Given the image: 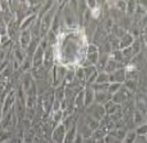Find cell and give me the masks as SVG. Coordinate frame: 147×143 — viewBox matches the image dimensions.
Segmentation results:
<instances>
[{
  "label": "cell",
  "instance_id": "obj_2",
  "mask_svg": "<svg viewBox=\"0 0 147 143\" xmlns=\"http://www.w3.org/2000/svg\"><path fill=\"white\" fill-rule=\"evenodd\" d=\"M85 113H87L90 116H92L93 119H95L96 121H101L105 116H106V112H105V107L102 105H99V104H91L90 106L85 107L84 108Z\"/></svg>",
  "mask_w": 147,
  "mask_h": 143
},
{
  "label": "cell",
  "instance_id": "obj_19",
  "mask_svg": "<svg viewBox=\"0 0 147 143\" xmlns=\"http://www.w3.org/2000/svg\"><path fill=\"white\" fill-rule=\"evenodd\" d=\"M53 93H54V99L62 101L64 99V83L57 85L56 88H53Z\"/></svg>",
  "mask_w": 147,
  "mask_h": 143
},
{
  "label": "cell",
  "instance_id": "obj_14",
  "mask_svg": "<svg viewBox=\"0 0 147 143\" xmlns=\"http://www.w3.org/2000/svg\"><path fill=\"white\" fill-rule=\"evenodd\" d=\"M133 40H134V38L126 31L123 36H121L118 38V50H123V48L129 47L133 43Z\"/></svg>",
  "mask_w": 147,
  "mask_h": 143
},
{
  "label": "cell",
  "instance_id": "obj_31",
  "mask_svg": "<svg viewBox=\"0 0 147 143\" xmlns=\"http://www.w3.org/2000/svg\"><path fill=\"white\" fill-rule=\"evenodd\" d=\"M47 143H54V142H53V141H48Z\"/></svg>",
  "mask_w": 147,
  "mask_h": 143
},
{
  "label": "cell",
  "instance_id": "obj_11",
  "mask_svg": "<svg viewBox=\"0 0 147 143\" xmlns=\"http://www.w3.org/2000/svg\"><path fill=\"white\" fill-rule=\"evenodd\" d=\"M94 103V90L91 85L84 86V108Z\"/></svg>",
  "mask_w": 147,
  "mask_h": 143
},
{
  "label": "cell",
  "instance_id": "obj_32",
  "mask_svg": "<svg viewBox=\"0 0 147 143\" xmlns=\"http://www.w3.org/2000/svg\"><path fill=\"white\" fill-rule=\"evenodd\" d=\"M122 143H123V142H122Z\"/></svg>",
  "mask_w": 147,
  "mask_h": 143
},
{
  "label": "cell",
  "instance_id": "obj_30",
  "mask_svg": "<svg viewBox=\"0 0 147 143\" xmlns=\"http://www.w3.org/2000/svg\"><path fill=\"white\" fill-rule=\"evenodd\" d=\"M83 140H84V138H83V137H82L80 135H78V134H77L72 143H83Z\"/></svg>",
  "mask_w": 147,
  "mask_h": 143
},
{
  "label": "cell",
  "instance_id": "obj_5",
  "mask_svg": "<svg viewBox=\"0 0 147 143\" xmlns=\"http://www.w3.org/2000/svg\"><path fill=\"white\" fill-rule=\"evenodd\" d=\"M65 131L67 130H65V128L62 123L56 125L53 128V131H52V135H51V141H53L54 143H63Z\"/></svg>",
  "mask_w": 147,
  "mask_h": 143
},
{
  "label": "cell",
  "instance_id": "obj_3",
  "mask_svg": "<svg viewBox=\"0 0 147 143\" xmlns=\"http://www.w3.org/2000/svg\"><path fill=\"white\" fill-rule=\"evenodd\" d=\"M76 130L77 134L80 135L83 138H88L92 136V130L91 128L86 125V122L84 121V119L82 118V115L79 113H77V120H76Z\"/></svg>",
  "mask_w": 147,
  "mask_h": 143
},
{
  "label": "cell",
  "instance_id": "obj_17",
  "mask_svg": "<svg viewBox=\"0 0 147 143\" xmlns=\"http://www.w3.org/2000/svg\"><path fill=\"white\" fill-rule=\"evenodd\" d=\"M75 80L82 86H85L86 85V80H85V74H84L83 67H76L75 68Z\"/></svg>",
  "mask_w": 147,
  "mask_h": 143
},
{
  "label": "cell",
  "instance_id": "obj_24",
  "mask_svg": "<svg viewBox=\"0 0 147 143\" xmlns=\"http://www.w3.org/2000/svg\"><path fill=\"white\" fill-rule=\"evenodd\" d=\"M94 83H98V84H105V83H109V76L107 73L105 72H100L98 73L96 77H95V81Z\"/></svg>",
  "mask_w": 147,
  "mask_h": 143
},
{
  "label": "cell",
  "instance_id": "obj_8",
  "mask_svg": "<svg viewBox=\"0 0 147 143\" xmlns=\"http://www.w3.org/2000/svg\"><path fill=\"white\" fill-rule=\"evenodd\" d=\"M30 73H31V76L32 78L36 81V80H46L47 78V73H48V69H46L42 65L39 66V67H32L30 69Z\"/></svg>",
  "mask_w": 147,
  "mask_h": 143
},
{
  "label": "cell",
  "instance_id": "obj_9",
  "mask_svg": "<svg viewBox=\"0 0 147 143\" xmlns=\"http://www.w3.org/2000/svg\"><path fill=\"white\" fill-rule=\"evenodd\" d=\"M84 69V74H85V80H86V85L94 83L95 77L98 75V70L95 68V66H87V67H83Z\"/></svg>",
  "mask_w": 147,
  "mask_h": 143
},
{
  "label": "cell",
  "instance_id": "obj_4",
  "mask_svg": "<svg viewBox=\"0 0 147 143\" xmlns=\"http://www.w3.org/2000/svg\"><path fill=\"white\" fill-rule=\"evenodd\" d=\"M55 65V48L52 47V46H48L46 50H45V53H44V60H42V66L51 70Z\"/></svg>",
  "mask_w": 147,
  "mask_h": 143
},
{
  "label": "cell",
  "instance_id": "obj_28",
  "mask_svg": "<svg viewBox=\"0 0 147 143\" xmlns=\"http://www.w3.org/2000/svg\"><path fill=\"white\" fill-rule=\"evenodd\" d=\"M2 36H7V24L0 15V37Z\"/></svg>",
  "mask_w": 147,
  "mask_h": 143
},
{
  "label": "cell",
  "instance_id": "obj_23",
  "mask_svg": "<svg viewBox=\"0 0 147 143\" xmlns=\"http://www.w3.org/2000/svg\"><path fill=\"white\" fill-rule=\"evenodd\" d=\"M136 8H137V1H126L125 15L129 17H132L136 13Z\"/></svg>",
  "mask_w": 147,
  "mask_h": 143
},
{
  "label": "cell",
  "instance_id": "obj_20",
  "mask_svg": "<svg viewBox=\"0 0 147 143\" xmlns=\"http://www.w3.org/2000/svg\"><path fill=\"white\" fill-rule=\"evenodd\" d=\"M123 86L126 88L131 93H136L138 91V81L136 80H125V82L123 83Z\"/></svg>",
  "mask_w": 147,
  "mask_h": 143
},
{
  "label": "cell",
  "instance_id": "obj_12",
  "mask_svg": "<svg viewBox=\"0 0 147 143\" xmlns=\"http://www.w3.org/2000/svg\"><path fill=\"white\" fill-rule=\"evenodd\" d=\"M111 99V96L108 93V91H96L94 92V103L99 105H105Z\"/></svg>",
  "mask_w": 147,
  "mask_h": 143
},
{
  "label": "cell",
  "instance_id": "obj_7",
  "mask_svg": "<svg viewBox=\"0 0 147 143\" xmlns=\"http://www.w3.org/2000/svg\"><path fill=\"white\" fill-rule=\"evenodd\" d=\"M14 101H15V91L11 90L10 92H8L5 97V99L2 100L1 103V111H2V114L10 111L13 108V105H14Z\"/></svg>",
  "mask_w": 147,
  "mask_h": 143
},
{
  "label": "cell",
  "instance_id": "obj_15",
  "mask_svg": "<svg viewBox=\"0 0 147 143\" xmlns=\"http://www.w3.org/2000/svg\"><path fill=\"white\" fill-rule=\"evenodd\" d=\"M103 107H105V112H106V115H107V116L122 112V111H121V105H117V104H115V103L111 101V100H109L107 104H105Z\"/></svg>",
  "mask_w": 147,
  "mask_h": 143
},
{
  "label": "cell",
  "instance_id": "obj_21",
  "mask_svg": "<svg viewBox=\"0 0 147 143\" xmlns=\"http://www.w3.org/2000/svg\"><path fill=\"white\" fill-rule=\"evenodd\" d=\"M77 135V130H76V126L71 127L70 129H68L65 131V136H64V140H63V143H72L75 137Z\"/></svg>",
  "mask_w": 147,
  "mask_h": 143
},
{
  "label": "cell",
  "instance_id": "obj_22",
  "mask_svg": "<svg viewBox=\"0 0 147 143\" xmlns=\"http://www.w3.org/2000/svg\"><path fill=\"white\" fill-rule=\"evenodd\" d=\"M103 142H105V143H122V140L115 134L114 130H111L110 133H108V134L103 137Z\"/></svg>",
  "mask_w": 147,
  "mask_h": 143
},
{
  "label": "cell",
  "instance_id": "obj_10",
  "mask_svg": "<svg viewBox=\"0 0 147 143\" xmlns=\"http://www.w3.org/2000/svg\"><path fill=\"white\" fill-rule=\"evenodd\" d=\"M34 85H36L37 96H40V95L45 93L47 90H49L52 88V84L47 80H36L34 81Z\"/></svg>",
  "mask_w": 147,
  "mask_h": 143
},
{
  "label": "cell",
  "instance_id": "obj_6",
  "mask_svg": "<svg viewBox=\"0 0 147 143\" xmlns=\"http://www.w3.org/2000/svg\"><path fill=\"white\" fill-rule=\"evenodd\" d=\"M109 76V83H119L123 84L126 80L125 77V68H118L111 74H108Z\"/></svg>",
  "mask_w": 147,
  "mask_h": 143
},
{
  "label": "cell",
  "instance_id": "obj_1",
  "mask_svg": "<svg viewBox=\"0 0 147 143\" xmlns=\"http://www.w3.org/2000/svg\"><path fill=\"white\" fill-rule=\"evenodd\" d=\"M134 98V95L133 93H131L126 88H124L123 86V84H122V86L119 88V90L116 92V93H114L113 96H111V101H114L115 104H117V105H122V104H124L125 101H127V100H130V99H133Z\"/></svg>",
  "mask_w": 147,
  "mask_h": 143
},
{
  "label": "cell",
  "instance_id": "obj_18",
  "mask_svg": "<svg viewBox=\"0 0 147 143\" xmlns=\"http://www.w3.org/2000/svg\"><path fill=\"white\" fill-rule=\"evenodd\" d=\"M132 121H133V125H134V128H136L137 126L146 123V115H144L142 113H140L139 111H137L134 108V112H133V115H132Z\"/></svg>",
  "mask_w": 147,
  "mask_h": 143
},
{
  "label": "cell",
  "instance_id": "obj_25",
  "mask_svg": "<svg viewBox=\"0 0 147 143\" xmlns=\"http://www.w3.org/2000/svg\"><path fill=\"white\" fill-rule=\"evenodd\" d=\"M136 137H137V134H136V131H134V129L133 130H126V133H125V136H124V138H123V143H133V141L136 140Z\"/></svg>",
  "mask_w": 147,
  "mask_h": 143
},
{
  "label": "cell",
  "instance_id": "obj_29",
  "mask_svg": "<svg viewBox=\"0 0 147 143\" xmlns=\"http://www.w3.org/2000/svg\"><path fill=\"white\" fill-rule=\"evenodd\" d=\"M133 143H147V140H146V136H138L136 137V140L133 141Z\"/></svg>",
  "mask_w": 147,
  "mask_h": 143
},
{
  "label": "cell",
  "instance_id": "obj_26",
  "mask_svg": "<svg viewBox=\"0 0 147 143\" xmlns=\"http://www.w3.org/2000/svg\"><path fill=\"white\" fill-rule=\"evenodd\" d=\"M134 131L138 136H146V133H147V123H142L140 126H137L134 128Z\"/></svg>",
  "mask_w": 147,
  "mask_h": 143
},
{
  "label": "cell",
  "instance_id": "obj_16",
  "mask_svg": "<svg viewBox=\"0 0 147 143\" xmlns=\"http://www.w3.org/2000/svg\"><path fill=\"white\" fill-rule=\"evenodd\" d=\"M118 68H124V67H123L122 65L117 63L116 61H114V60L109 57V60L107 61V63H106V66H105L103 72H105V73H107V74H111V73H114L115 70H117Z\"/></svg>",
  "mask_w": 147,
  "mask_h": 143
},
{
  "label": "cell",
  "instance_id": "obj_13",
  "mask_svg": "<svg viewBox=\"0 0 147 143\" xmlns=\"http://www.w3.org/2000/svg\"><path fill=\"white\" fill-rule=\"evenodd\" d=\"M31 39H32V36H31L30 30L29 29L28 30H22L21 33H20V38H18V44L23 50H25L28 47V45L30 44Z\"/></svg>",
  "mask_w": 147,
  "mask_h": 143
},
{
  "label": "cell",
  "instance_id": "obj_27",
  "mask_svg": "<svg viewBox=\"0 0 147 143\" xmlns=\"http://www.w3.org/2000/svg\"><path fill=\"white\" fill-rule=\"evenodd\" d=\"M122 86V84H119V83H109V85H108V93L110 95V96H113L114 93H116L118 90H119V88Z\"/></svg>",
  "mask_w": 147,
  "mask_h": 143
}]
</instances>
